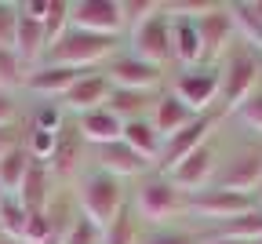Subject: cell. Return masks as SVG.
Returning <instances> with one entry per match:
<instances>
[{"label":"cell","instance_id":"cell-9","mask_svg":"<svg viewBox=\"0 0 262 244\" xmlns=\"http://www.w3.org/2000/svg\"><path fill=\"white\" fill-rule=\"evenodd\" d=\"M88 164H91V146L84 143V135L77 131V120L70 117V120L55 131V150H51L48 168H51V175H55L58 186H73L77 175H80Z\"/></svg>","mask_w":262,"mask_h":244},{"label":"cell","instance_id":"cell-4","mask_svg":"<svg viewBox=\"0 0 262 244\" xmlns=\"http://www.w3.org/2000/svg\"><path fill=\"white\" fill-rule=\"evenodd\" d=\"M120 48H124V40H117V37H98V33H88V29L70 26V29H66L62 37L48 48L44 62H51V66H70V69H102Z\"/></svg>","mask_w":262,"mask_h":244},{"label":"cell","instance_id":"cell-7","mask_svg":"<svg viewBox=\"0 0 262 244\" xmlns=\"http://www.w3.org/2000/svg\"><path fill=\"white\" fill-rule=\"evenodd\" d=\"M258 200L248 197V193H233V190H219V186H208V190H196V193H186V219L201 230H211L226 219H237L241 212L255 208Z\"/></svg>","mask_w":262,"mask_h":244},{"label":"cell","instance_id":"cell-39","mask_svg":"<svg viewBox=\"0 0 262 244\" xmlns=\"http://www.w3.org/2000/svg\"><path fill=\"white\" fill-rule=\"evenodd\" d=\"M201 244H244V240H229V237H215V233H204Z\"/></svg>","mask_w":262,"mask_h":244},{"label":"cell","instance_id":"cell-42","mask_svg":"<svg viewBox=\"0 0 262 244\" xmlns=\"http://www.w3.org/2000/svg\"><path fill=\"white\" fill-rule=\"evenodd\" d=\"M0 244H15V240H8V237H4V233H0Z\"/></svg>","mask_w":262,"mask_h":244},{"label":"cell","instance_id":"cell-6","mask_svg":"<svg viewBox=\"0 0 262 244\" xmlns=\"http://www.w3.org/2000/svg\"><path fill=\"white\" fill-rule=\"evenodd\" d=\"M124 51L139 55V58H146V62H153L160 69H168V73L175 69V55H171V11H168L164 0H160V8L142 26H135L124 37Z\"/></svg>","mask_w":262,"mask_h":244},{"label":"cell","instance_id":"cell-14","mask_svg":"<svg viewBox=\"0 0 262 244\" xmlns=\"http://www.w3.org/2000/svg\"><path fill=\"white\" fill-rule=\"evenodd\" d=\"M70 26L98 33V37L124 40V18L120 0H70Z\"/></svg>","mask_w":262,"mask_h":244},{"label":"cell","instance_id":"cell-2","mask_svg":"<svg viewBox=\"0 0 262 244\" xmlns=\"http://www.w3.org/2000/svg\"><path fill=\"white\" fill-rule=\"evenodd\" d=\"M70 190L77 197V208L102 230L127 208V182L110 175V171H102V168H95V164H88L80 171Z\"/></svg>","mask_w":262,"mask_h":244},{"label":"cell","instance_id":"cell-20","mask_svg":"<svg viewBox=\"0 0 262 244\" xmlns=\"http://www.w3.org/2000/svg\"><path fill=\"white\" fill-rule=\"evenodd\" d=\"M55 190H58V182H55V175H51V168H48V164H40V160H33L15 197L22 200L26 212H44L48 200L55 197Z\"/></svg>","mask_w":262,"mask_h":244},{"label":"cell","instance_id":"cell-27","mask_svg":"<svg viewBox=\"0 0 262 244\" xmlns=\"http://www.w3.org/2000/svg\"><path fill=\"white\" fill-rule=\"evenodd\" d=\"M222 124H237V128H244V135L248 138H255V143H262V84L241 102V106L229 113Z\"/></svg>","mask_w":262,"mask_h":244},{"label":"cell","instance_id":"cell-19","mask_svg":"<svg viewBox=\"0 0 262 244\" xmlns=\"http://www.w3.org/2000/svg\"><path fill=\"white\" fill-rule=\"evenodd\" d=\"M193 117H201V113H193L186 102L171 91V88H164L160 95H157V102H153V113H149V124L157 128V135L160 138H171L179 128H186Z\"/></svg>","mask_w":262,"mask_h":244},{"label":"cell","instance_id":"cell-43","mask_svg":"<svg viewBox=\"0 0 262 244\" xmlns=\"http://www.w3.org/2000/svg\"><path fill=\"white\" fill-rule=\"evenodd\" d=\"M255 244H262V237H258V240H255Z\"/></svg>","mask_w":262,"mask_h":244},{"label":"cell","instance_id":"cell-34","mask_svg":"<svg viewBox=\"0 0 262 244\" xmlns=\"http://www.w3.org/2000/svg\"><path fill=\"white\" fill-rule=\"evenodd\" d=\"M160 8V0H120V18H124V37L135 26H142L153 11Z\"/></svg>","mask_w":262,"mask_h":244},{"label":"cell","instance_id":"cell-15","mask_svg":"<svg viewBox=\"0 0 262 244\" xmlns=\"http://www.w3.org/2000/svg\"><path fill=\"white\" fill-rule=\"evenodd\" d=\"M80 73H88V69H70V66L40 62V66H33L26 73L22 98H55V102H62V95L80 80Z\"/></svg>","mask_w":262,"mask_h":244},{"label":"cell","instance_id":"cell-22","mask_svg":"<svg viewBox=\"0 0 262 244\" xmlns=\"http://www.w3.org/2000/svg\"><path fill=\"white\" fill-rule=\"evenodd\" d=\"M164 91V88H160ZM160 91H131V88H113L110 91V102H106V110L117 113L124 124L127 120H139V117H149L153 113V102Z\"/></svg>","mask_w":262,"mask_h":244},{"label":"cell","instance_id":"cell-16","mask_svg":"<svg viewBox=\"0 0 262 244\" xmlns=\"http://www.w3.org/2000/svg\"><path fill=\"white\" fill-rule=\"evenodd\" d=\"M91 164L102 168V171H110V175H117V179H124L127 186L135 182V179H142L146 171H153V164H149L146 157H139L135 150L124 143V138L106 143V146H95V150H91Z\"/></svg>","mask_w":262,"mask_h":244},{"label":"cell","instance_id":"cell-3","mask_svg":"<svg viewBox=\"0 0 262 244\" xmlns=\"http://www.w3.org/2000/svg\"><path fill=\"white\" fill-rule=\"evenodd\" d=\"M219 77H222V88H219V117L226 120L241 102L262 84V55L248 44H233L226 51V58L219 62Z\"/></svg>","mask_w":262,"mask_h":244},{"label":"cell","instance_id":"cell-1","mask_svg":"<svg viewBox=\"0 0 262 244\" xmlns=\"http://www.w3.org/2000/svg\"><path fill=\"white\" fill-rule=\"evenodd\" d=\"M127 204L142 226H168L186 219V193L157 168L127 186Z\"/></svg>","mask_w":262,"mask_h":244},{"label":"cell","instance_id":"cell-5","mask_svg":"<svg viewBox=\"0 0 262 244\" xmlns=\"http://www.w3.org/2000/svg\"><path fill=\"white\" fill-rule=\"evenodd\" d=\"M258 182H262V143L244 138V143L222 146V160H219V171H215L211 186L255 197Z\"/></svg>","mask_w":262,"mask_h":244},{"label":"cell","instance_id":"cell-12","mask_svg":"<svg viewBox=\"0 0 262 244\" xmlns=\"http://www.w3.org/2000/svg\"><path fill=\"white\" fill-rule=\"evenodd\" d=\"M219 128H222V117L219 113H201V117H193L186 128H179L171 138H164V146H160V157H157V171H168L179 164V160H186L196 146H204L211 135H219Z\"/></svg>","mask_w":262,"mask_h":244},{"label":"cell","instance_id":"cell-41","mask_svg":"<svg viewBox=\"0 0 262 244\" xmlns=\"http://www.w3.org/2000/svg\"><path fill=\"white\" fill-rule=\"evenodd\" d=\"M255 200H258V204H262V182H258V190H255Z\"/></svg>","mask_w":262,"mask_h":244},{"label":"cell","instance_id":"cell-29","mask_svg":"<svg viewBox=\"0 0 262 244\" xmlns=\"http://www.w3.org/2000/svg\"><path fill=\"white\" fill-rule=\"evenodd\" d=\"M29 164H33V157L26 153V146H15V150H8L4 157H0V186L8 190V197L18 193L26 171H29Z\"/></svg>","mask_w":262,"mask_h":244},{"label":"cell","instance_id":"cell-35","mask_svg":"<svg viewBox=\"0 0 262 244\" xmlns=\"http://www.w3.org/2000/svg\"><path fill=\"white\" fill-rule=\"evenodd\" d=\"M102 226H95L84 212H77V219H73V226H70V233L62 237V244H102Z\"/></svg>","mask_w":262,"mask_h":244},{"label":"cell","instance_id":"cell-11","mask_svg":"<svg viewBox=\"0 0 262 244\" xmlns=\"http://www.w3.org/2000/svg\"><path fill=\"white\" fill-rule=\"evenodd\" d=\"M219 160H222V131L211 135L204 146H196L186 160H179V164L168 171V179H171L182 193L208 190L211 179H215V171H219Z\"/></svg>","mask_w":262,"mask_h":244},{"label":"cell","instance_id":"cell-31","mask_svg":"<svg viewBox=\"0 0 262 244\" xmlns=\"http://www.w3.org/2000/svg\"><path fill=\"white\" fill-rule=\"evenodd\" d=\"M139 233H142V222L135 219V212H131V204H127L124 212L106 226L102 244H139Z\"/></svg>","mask_w":262,"mask_h":244},{"label":"cell","instance_id":"cell-25","mask_svg":"<svg viewBox=\"0 0 262 244\" xmlns=\"http://www.w3.org/2000/svg\"><path fill=\"white\" fill-rule=\"evenodd\" d=\"M204 233H215V237H229V240H244V244H255L262 237V204L248 208V212H241L237 219H226Z\"/></svg>","mask_w":262,"mask_h":244},{"label":"cell","instance_id":"cell-38","mask_svg":"<svg viewBox=\"0 0 262 244\" xmlns=\"http://www.w3.org/2000/svg\"><path fill=\"white\" fill-rule=\"evenodd\" d=\"M22 143H26V120L0 128V157H4L8 150H15V146H22Z\"/></svg>","mask_w":262,"mask_h":244},{"label":"cell","instance_id":"cell-23","mask_svg":"<svg viewBox=\"0 0 262 244\" xmlns=\"http://www.w3.org/2000/svg\"><path fill=\"white\" fill-rule=\"evenodd\" d=\"M120 138L135 150L139 157H146L153 168H157V157H160V146H164V138L157 135V128L149 124V117H139V120H127L124 124V131H120Z\"/></svg>","mask_w":262,"mask_h":244},{"label":"cell","instance_id":"cell-28","mask_svg":"<svg viewBox=\"0 0 262 244\" xmlns=\"http://www.w3.org/2000/svg\"><path fill=\"white\" fill-rule=\"evenodd\" d=\"M66 120H70V113H66L62 102H55V98H33L26 106V124L37 128V131H51L55 135Z\"/></svg>","mask_w":262,"mask_h":244},{"label":"cell","instance_id":"cell-40","mask_svg":"<svg viewBox=\"0 0 262 244\" xmlns=\"http://www.w3.org/2000/svg\"><path fill=\"white\" fill-rule=\"evenodd\" d=\"M251 4H255V15L262 18V0H251Z\"/></svg>","mask_w":262,"mask_h":244},{"label":"cell","instance_id":"cell-10","mask_svg":"<svg viewBox=\"0 0 262 244\" xmlns=\"http://www.w3.org/2000/svg\"><path fill=\"white\" fill-rule=\"evenodd\" d=\"M102 73L110 77L113 88H131V91H160V88H168V77H171L168 69H160L124 48L102 66Z\"/></svg>","mask_w":262,"mask_h":244},{"label":"cell","instance_id":"cell-17","mask_svg":"<svg viewBox=\"0 0 262 244\" xmlns=\"http://www.w3.org/2000/svg\"><path fill=\"white\" fill-rule=\"evenodd\" d=\"M110 77L102 73V69H88V73H80V80L62 95V110L70 117H80V113H91V110H102L110 102Z\"/></svg>","mask_w":262,"mask_h":244},{"label":"cell","instance_id":"cell-33","mask_svg":"<svg viewBox=\"0 0 262 244\" xmlns=\"http://www.w3.org/2000/svg\"><path fill=\"white\" fill-rule=\"evenodd\" d=\"M70 29V0H51V8H48V15H44V40H48V48L62 37V33ZM48 55V51H44Z\"/></svg>","mask_w":262,"mask_h":244},{"label":"cell","instance_id":"cell-36","mask_svg":"<svg viewBox=\"0 0 262 244\" xmlns=\"http://www.w3.org/2000/svg\"><path fill=\"white\" fill-rule=\"evenodd\" d=\"M18 26V0H0V48H15Z\"/></svg>","mask_w":262,"mask_h":244},{"label":"cell","instance_id":"cell-37","mask_svg":"<svg viewBox=\"0 0 262 244\" xmlns=\"http://www.w3.org/2000/svg\"><path fill=\"white\" fill-rule=\"evenodd\" d=\"M22 120H26L22 95H8V91H0V128H8V124H22Z\"/></svg>","mask_w":262,"mask_h":244},{"label":"cell","instance_id":"cell-30","mask_svg":"<svg viewBox=\"0 0 262 244\" xmlns=\"http://www.w3.org/2000/svg\"><path fill=\"white\" fill-rule=\"evenodd\" d=\"M26 73H29V66L15 55V48H0V91H8V95H22Z\"/></svg>","mask_w":262,"mask_h":244},{"label":"cell","instance_id":"cell-26","mask_svg":"<svg viewBox=\"0 0 262 244\" xmlns=\"http://www.w3.org/2000/svg\"><path fill=\"white\" fill-rule=\"evenodd\" d=\"M229 15L237 26V40L262 55V18L255 15V4L251 0H229Z\"/></svg>","mask_w":262,"mask_h":244},{"label":"cell","instance_id":"cell-8","mask_svg":"<svg viewBox=\"0 0 262 244\" xmlns=\"http://www.w3.org/2000/svg\"><path fill=\"white\" fill-rule=\"evenodd\" d=\"M168 88L193 113H219V88H222L219 66L201 62V66H189V69H171Z\"/></svg>","mask_w":262,"mask_h":244},{"label":"cell","instance_id":"cell-18","mask_svg":"<svg viewBox=\"0 0 262 244\" xmlns=\"http://www.w3.org/2000/svg\"><path fill=\"white\" fill-rule=\"evenodd\" d=\"M171 55H175V69H189L204 62V40H201V29H196V18L171 15Z\"/></svg>","mask_w":262,"mask_h":244},{"label":"cell","instance_id":"cell-13","mask_svg":"<svg viewBox=\"0 0 262 244\" xmlns=\"http://www.w3.org/2000/svg\"><path fill=\"white\" fill-rule=\"evenodd\" d=\"M196 29H201V40H204V62L219 66L226 58V51L237 44V26L233 15H229V4L215 0V4L196 18Z\"/></svg>","mask_w":262,"mask_h":244},{"label":"cell","instance_id":"cell-21","mask_svg":"<svg viewBox=\"0 0 262 244\" xmlns=\"http://www.w3.org/2000/svg\"><path fill=\"white\" fill-rule=\"evenodd\" d=\"M77 120V131L84 135V143L95 150V146H106V143H117L120 131H124V120L117 113H110L106 106L102 110H91V113H80L73 117Z\"/></svg>","mask_w":262,"mask_h":244},{"label":"cell","instance_id":"cell-24","mask_svg":"<svg viewBox=\"0 0 262 244\" xmlns=\"http://www.w3.org/2000/svg\"><path fill=\"white\" fill-rule=\"evenodd\" d=\"M201 240H204V230L193 226L189 219H179L168 226H142L139 233V244H201Z\"/></svg>","mask_w":262,"mask_h":244},{"label":"cell","instance_id":"cell-32","mask_svg":"<svg viewBox=\"0 0 262 244\" xmlns=\"http://www.w3.org/2000/svg\"><path fill=\"white\" fill-rule=\"evenodd\" d=\"M26 219H29V212L22 208V200H18V197H8L4 204H0V233H4L8 240L22 244V230H26Z\"/></svg>","mask_w":262,"mask_h":244}]
</instances>
